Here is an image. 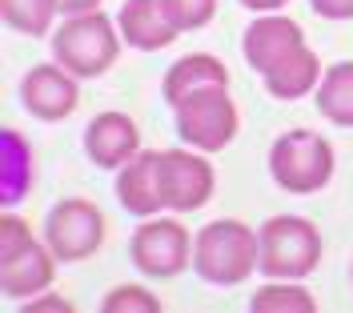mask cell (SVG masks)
<instances>
[{"mask_svg":"<svg viewBox=\"0 0 353 313\" xmlns=\"http://www.w3.org/2000/svg\"><path fill=\"white\" fill-rule=\"evenodd\" d=\"M261 261V241L245 221L221 217L193 237V269L209 285H241Z\"/></svg>","mask_w":353,"mask_h":313,"instance_id":"6da1fadb","label":"cell"},{"mask_svg":"<svg viewBox=\"0 0 353 313\" xmlns=\"http://www.w3.org/2000/svg\"><path fill=\"white\" fill-rule=\"evenodd\" d=\"M257 241H261L257 269L265 277H273V281H301L321 261V233H317V225L305 221V217H293V213L269 217L257 229Z\"/></svg>","mask_w":353,"mask_h":313,"instance_id":"7a4b0ae2","label":"cell"},{"mask_svg":"<svg viewBox=\"0 0 353 313\" xmlns=\"http://www.w3.org/2000/svg\"><path fill=\"white\" fill-rule=\"evenodd\" d=\"M52 57L72 77H101L117 65L121 37L105 12H81L52 32Z\"/></svg>","mask_w":353,"mask_h":313,"instance_id":"3957f363","label":"cell"},{"mask_svg":"<svg viewBox=\"0 0 353 313\" xmlns=\"http://www.w3.org/2000/svg\"><path fill=\"white\" fill-rule=\"evenodd\" d=\"M269 173L273 181L285 189V193H297V197H309L317 189H325L333 177V145L325 137L309 133V129H289L273 141L269 149Z\"/></svg>","mask_w":353,"mask_h":313,"instance_id":"277c9868","label":"cell"},{"mask_svg":"<svg viewBox=\"0 0 353 313\" xmlns=\"http://www.w3.org/2000/svg\"><path fill=\"white\" fill-rule=\"evenodd\" d=\"M237 129H241V117L229 97V85H205L176 105V133L189 149L221 153L237 137Z\"/></svg>","mask_w":353,"mask_h":313,"instance_id":"5b68a950","label":"cell"},{"mask_svg":"<svg viewBox=\"0 0 353 313\" xmlns=\"http://www.w3.org/2000/svg\"><path fill=\"white\" fill-rule=\"evenodd\" d=\"M44 241L57 253L61 265L85 261V257H92L105 245V213L92 201H85V197H68V201H61L48 213Z\"/></svg>","mask_w":353,"mask_h":313,"instance_id":"8992f818","label":"cell"},{"mask_svg":"<svg viewBox=\"0 0 353 313\" xmlns=\"http://www.w3.org/2000/svg\"><path fill=\"white\" fill-rule=\"evenodd\" d=\"M189 229L173 217H145L129 241L132 265L149 277H176L189 265Z\"/></svg>","mask_w":353,"mask_h":313,"instance_id":"52a82bcc","label":"cell"},{"mask_svg":"<svg viewBox=\"0 0 353 313\" xmlns=\"http://www.w3.org/2000/svg\"><path fill=\"white\" fill-rule=\"evenodd\" d=\"M161 181H165V205L173 213H193L213 197V165L201 149H161Z\"/></svg>","mask_w":353,"mask_h":313,"instance_id":"ba28073f","label":"cell"},{"mask_svg":"<svg viewBox=\"0 0 353 313\" xmlns=\"http://www.w3.org/2000/svg\"><path fill=\"white\" fill-rule=\"evenodd\" d=\"M245 61L253 65V72H273L277 65H285L289 57H297L305 45V32L301 24L289 21V17H277V12H261L257 21L245 28Z\"/></svg>","mask_w":353,"mask_h":313,"instance_id":"9c48e42d","label":"cell"},{"mask_svg":"<svg viewBox=\"0 0 353 313\" xmlns=\"http://www.w3.org/2000/svg\"><path fill=\"white\" fill-rule=\"evenodd\" d=\"M117 197L132 217H157L165 205V181H161V153L157 149H141V153L121 165L117 173Z\"/></svg>","mask_w":353,"mask_h":313,"instance_id":"30bf717a","label":"cell"},{"mask_svg":"<svg viewBox=\"0 0 353 313\" xmlns=\"http://www.w3.org/2000/svg\"><path fill=\"white\" fill-rule=\"evenodd\" d=\"M21 101H24V109L32 117H41V121H65V117H72L81 92H77V81H72L68 68L37 65V68H28V77H24Z\"/></svg>","mask_w":353,"mask_h":313,"instance_id":"8fae6325","label":"cell"},{"mask_svg":"<svg viewBox=\"0 0 353 313\" xmlns=\"http://www.w3.org/2000/svg\"><path fill=\"white\" fill-rule=\"evenodd\" d=\"M117 28H121V41L141 48V52L169 48L181 37V28L173 24L165 0H125L121 12H117Z\"/></svg>","mask_w":353,"mask_h":313,"instance_id":"7c38bea8","label":"cell"},{"mask_svg":"<svg viewBox=\"0 0 353 313\" xmlns=\"http://www.w3.org/2000/svg\"><path fill=\"white\" fill-rule=\"evenodd\" d=\"M85 153L101 169H121L125 161H132V156L141 153L137 121L125 117V112H101V117H92L85 129Z\"/></svg>","mask_w":353,"mask_h":313,"instance_id":"4fadbf2b","label":"cell"},{"mask_svg":"<svg viewBox=\"0 0 353 313\" xmlns=\"http://www.w3.org/2000/svg\"><path fill=\"white\" fill-rule=\"evenodd\" d=\"M57 277V253L48 245H24L12 257H0V290L4 297H37Z\"/></svg>","mask_w":353,"mask_h":313,"instance_id":"5bb4252c","label":"cell"},{"mask_svg":"<svg viewBox=\"0 0 353 313\" xmlns=\"http://www.w3.org/2000/svg\"><path fill=\"white\" fill-rule=\"evenodd\" d=\"M205 85H229V68L221 65L217 57H209V52H189V57H181V61L165 72L161 92H165V101L176 109L189 92L205 89Z\"/></svg>","mask_w":353,"mask_h":313,"instance_id":"9a60e30c","label":"cell"},{"mask_svg":"<svg viewBox=\"0 0 353 313\" xmlns=\"http://www.w3.org/2000/svg\"><path fill=\"white\" fill-rule=\"evenodd\" d=\"M269 97L277 101H301L305 92H313L321 85V65H317V52L313 48H301L297 57H289L285 65H277L273 72L261 77Z\"/></svg>","mask_w":353,"mask_h":313,"instance_id":"2e32d148","label":"cell"},{"mask_svg":"<svg viewBox=\"0 0 353 313\" xmlns=\"http://www.w3.org/2000/svg\"><path fill=\"white\" fill-rule=\"evenodd\" d=\"M0 156H4V177H0V205L12 209L32 185V149L17 129L0 133Z\"/></svg>","mask_w":353,"mask_h":313,"instance_id":"e0dca14e","label":"cell"},{"mask_svg":"<svg viewBox=\"0 0 353 313\" xmlns=\"http://www.w3.org/2000/svg\"><path fill=\"white\" fill-rule=\"evenodd\" d=\"M317 112L341 129H353V61H337L333 68L321 72Z\"/></svg>","mask_w":353,"mask_h":313,"instance_id":"ac0fdd59","label":"cell"},{"mask_svg":"<svg viewBox=\"0 0 353 313\" xmlns=\"http://www.w3.org/2000/svg\"><path fill=\"white\" fill-rule=\"evenodd\" d=\"M4 24L24 37H44L52 28V17L61 12V0H0Z\"/></svg>","mask_w":353,"mask_h":313,"instance_id":"d6986e66","label":"cell"},{"mask_svg":"<svg viewBox=\"0 0 353 313\" xmlns=\"http://www.w3.org/2000/svg\"><path fill=\"white\" fill-rule=\"evenodd\" d=\"M249 310L253 313H313L317 301H313V293L301 290V285L273 281V285H261V290L249 297Z\"/></svg>","mask_w":353,"mask_h":313,"instance_id":"ffe728a7","label":"cell"},{"mask_svg":"<svg viewBox=\"0 0 353 313\" xmlns=\"http://www.w3.org/2000/svg\"><path fill=\"white\" fill-rule=\"evenodd\" d=\"M101 310L105 313H129V310L161 313V301H157L149 290H141V285H117V290H109V297L101 301Z\"/></svg>","mask_w":353,"mask_h":313,"instance_id":"44dd1931","label":"cell"},{"mask_svg":"<svg viewBox=\"0 0 353 313\" xmlns=\"http://www.w3.org/2000/svg\"><path fill=\"white\" fill-rule=\"evenodd\" d=\"M169 17L181 32H193V28H205L217 12V0H165Z\"/></svg>","mask_w":353,"mask_h":313,"instance_id":"7402d4cb","label":"cell"},{"mask_svg":"<svg viewBox=\"0 0 353 313\" xmlns=\"http://www.w3.org/2000/svg\"><path fill=\"white\" fill-rule=\"evenodd\" d=\"M24 245H32L28 221L17 217L12 209H4V217H0V257H12V253H21Z\"/></svg>","mask_w":353,"mask_h":313,"instance_id":"603a6c76","label":"cell"},{"mask_svg":"<svg viewBox=\"0 0 353 313\" xmlns=\"http://www.w3.org/2000/svg\"><path fill=\"white\" fill-rule=\"evenodd\" d=\"M313 12H321L325 21H350L353 17V0H309Z\"/></svg>","mask_w":353,"mask_h":313,"instance_id":"cb8c5ba5","label":"cell"},{"mask_svg":"<svg viewBox=\"0 0 353 313\" xmlns=\"http://www.w3.org/2000/svg\"><path fill=\"white\" fill-rule=\"evenodd\" d=\"M41 310H68L72 313V301H65V297L52 293V297H44V301H28V305H24V313H41Z\"/></svg>","mask_w":353,"mask_h":313,"instance_id":"d4e9b609","label":"cell"},{"mask_svg":"<svg viewBox=\"0 0 353 313\" xmlns=\"http://www.w3.org/2000/svg\"><path fill=\"white\" fill-rule=\"evenodd\" d=\"M101 0H61V12L65 17H81V12H97Z\"/></svg>","mask_w":353,"mask_h":313,"instance_id":"484cf974","label":"cell"},{"mask_svg":"<svg viewBox=\"0 0 353 313\" xmlns=\"http://www.w3.org/2000/svg\"><path fill=\"white\" fill-rule=\"evenodd\" d=\"M245 8H253V12H273V8H281L285 0H241Z\"/></svg>","mask_w":353,"mask_h":313,"instance_id":"4316f807","label":"cell"},{"mask_svg":"<svg viewBox=\"0 0 353 313\" xmlns=\"http://www.w3.org/2000/svg\"><path fill=\"white\" fill-rule=\"evenodd\" d=\"M350 277H353V265H350Z\"/></svg>","mask_w":353,"mask_h":313,"instance_id":"83f0119b","label":"cell"}]
</instances>
